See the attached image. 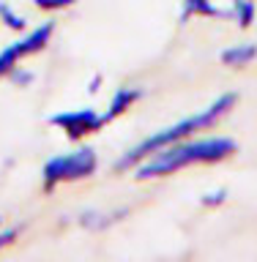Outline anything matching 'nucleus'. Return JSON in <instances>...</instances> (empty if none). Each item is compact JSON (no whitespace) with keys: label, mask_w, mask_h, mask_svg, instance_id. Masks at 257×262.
Masks as SVG:
<instances>
[{"label":"nucleus","mask_w":257,"mask_h":262,"mask_svg":"<svg viewBox=\"0 0 257 262\" xmlns=\"http://www.w3.org/2000/svg\"><path fill=\"white\" fill-rule=\"evenodd\" d=\"M235 153V142L225 137L216 139H200V142H172L167 147L153 150V156L140 167V178H162L189 167V164H211L222 161Z\"/></svg>","instance_id":"1"},{"label":"nucleus","mask_w":257,"mask_h":262,"mask_svg":"<svg viewBox=\"0 0 257 262\" xmlns=\"http://www.w3.org/2000/svg\"><path fill=\"white\" fill-rule=\"evenodd\" d=\"M52 123H55V126H61L71 139H80V137L93 134L98 126H104V118H102V115H96L93 110H77V112L55 115Z\"/></svg>","instance_id":"5"},{"label":"nucleus","mask_w":257,"mask_h":262,"mask_svg":"<svg viewBox=\"0 0 257 262\" xmlns=\"http://www.w3.org/2000/svg\"><path fill=\"white\" fill-rule=\"evenodd\" d=\"M252 57H254V49H252V47H246V49H230V52L225 55V60H227V63L244 66V63H249Z\"/></svg>","instance_id":"6"},{"label":"nucleus","mask_w":257,"mask_h":262,"mask_svg":"<svg viewBox=\"0 0 257 262\" xmlns=\"http://www.w3.org/2000/svg\"><path fill=\"white\" fill-rule=\"evenodd\" d=\"M33 3L41 8H63V6H71L74 0H33Z\"/></svg>","instance_id":"7"},{"label":"nucleus","mask_w":257,"mask_h":262,"mask_svg":"<svg viewBox=\"0 0 257 262\" xmlns=\"http://www.w3.org/2000/svg\"><path fill=\"white\" fill-rule=\"evenodd\" d=\"M96 169V156L93 150H77L69 156H57L44 167V180L47 186H55L61 180H80L93 175Z\"/></svg>","instance_id":"3"},{"label":"nucleus","mask_w":257,"mask_h":262,"mask_svg":"<svg viewBox=\"0 0 257 262\" xmlns=\"http://www.w3.org/2000/svg\"><path fill=\"white\" fill-rule=\"evenodd\" d=\"M49 36H52V25H44V28L33 30L28 38H22V41H16V44H11L8 49H3V52H0V77H3V74H8L16 63L25 60L28 55L38 52V49H44V44L49 41Z\"/></svg>","instance_id":"4"},{"label":"nucleus","mask_w":257,"mask_h":262,"mask_svg":"<svg viewBox=\"0 0 257 262\" xmlns=\"http://www.w3.org/2000/svg\"><path fill=\"white\" fill-rule=\"evenodd\" d=\"M233 104H235V96H222V98H216V101H213L205 112L192 115V118H186V120L175 123V126L159 131V134L148 137L143 145H137L134 150H131L126 159L121 161V167H129V164H134V161H140V159H148V156H151L153 150H159V147H167V145H172V142H181V139H186L189 134H194V131L213 126V123H216Z\"/></svg>","instance_id":"2"},{"label":"nucleus","mask_w":257,"mask_h":262,"mask_svg":"<svg viewBox=\"0 0 257 262\" xmlns=\"http://www.w3.org/2000/svg\"><path fill=\"white\" fill-rule=\"evenodd\" d=\"M11 237H14V232H3V235H0V246H3V243H8Z\"/></svg>","instance_id":"8"}]
</instances>
